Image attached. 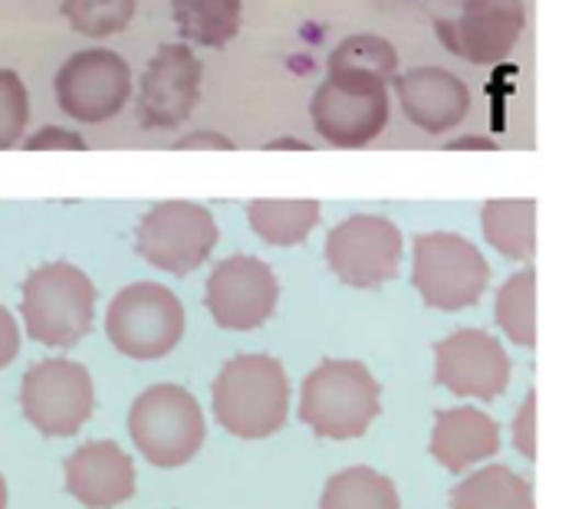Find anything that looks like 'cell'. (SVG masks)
Masks as SVG:
<instances>
[{
  "label": "cell",
  "instance_id": "obj_9",
  "mask_svg": "<svg viewBox=\"0 0 562 509\" xmlns=\"http://www.w3.org/2000/svg\"><path fill=\"white\" fill-rule=\"evenodd\" d=\"M20 408L40 434L72 438L95 411L92 375L79 362L43 359L23 375Z\"/></svg>",
  "mask_w": 562,
  "mask_h": 509
},
{
  "label": "cell",
  "instance_id": "obj_1",
  "mask_svg": "<svg viewBox=\"0 0 562 509\" xmlns=\"http://www.w3.org/2000/svg\"><path fill=\"white\" fill-rule=\"evenodd\" d=\"M214 418L234 438L260 441L283 428L290 408V382L273 355H234L211 388Z\"/></svg>",
  "mask_w": 562,
  "mask_h": 509
},
{
  "label": "cell",
  "instance_id": "obj_20",
  "mask_svg": "<svg viewBox=\"0 0 562 509\" xmlns=\"http://www.w3.org/2000/svg\"><path fill=\"white\" fill-rule=\"evenodd\" d=\"M171 16L184 43L224 49L244 20V0H171Z\"/></svg>",
  "mask_w": 562,
  "mask_h": 509
},
{
  "label": "cell",
  "instance_id": "obj_7",
  "mask_svg": "<svg viewBox=\"0 0 562 509\" xmlns=\"http://www.w3.org/2000/svg\"><path fill=\"white\" fill-rule=\"evenodd\" d=\"M105 336L128 359H165L184 336L181 299L161 283H132L109 303Z\"/></svg>",
  "mask_w": 562,
  "mask_h": 509
},
{
  "label": "cell",
  "instance_id": "obj_4",
  "mask_svg": "<svg viewBox=\"0 0 562 509\" xmlns=\"http://www.w3.org/2000/svg\"><path fill=\"white\" fill-rule=\"evenodd\" d=\"M128 434L155 467H184L204 444V415L181 385H151L128 411Z\"/></svg>",
  "mask_w": 562,
  "mask_h": 509
},
{
  "label": "cell",
  "instance_id": "obj_27",
  "mask_svg": "<svg viewBox=\"0 0 562 509\" xmlns=\"http://www.w3.org/2000/svg\"><path fill=\"white\" fill-rule=\"evenodd\" d=\"M30 118V95L23 79L13 69H0V151L13 148L23 138Z\"/></svg>",
  "mask_w": 562,
  "mask_h": 509
},
{
  "label": "cell",
  "instance_id": "obj_5",
  "mask_svg": "<svg viewBox=\"0 0 562 509\" xmlns=\"http://www.w3.org/2000/svg\"><path fill=\"white\" fill-rule=\"evenodd\" d=\"M412 283L428 306L441 313H458L484 296L491 283V263L468 237L431 230L415 237Z\"/></svg>",
  "mask_w": 562,
  "mask_h": 509
},
{
  "label": "cell",
  "instance_id": "obj_17",
  "mask_svg": "<svg viewBox=\"0 0 562 509\" xmlns=\"http://www.w3.org/2000/svg\"><path fill=\"white\" fill-rule=\"evenodd\" d=\"M66 490L89 509H112L135 494L132 457L112 441H89L66 461Z\"/></svg>",
  "mask_w": 562,
  "mask_h": 509
},
{
  "label": "cell",
  "instance_id": "obj_3",
  "mask_svg": "<svg viewBox=\"0 0 562 509\" xmlns=\"http://www.w3.org/2000/svg\"><path fill=\"white\" fill-rule=\"evenodd\" d=\"M23 326L46 349H72L89 336L95 316V286L72 263H43L23 280Z\"/></svg>",
  "mask_w": 562,
  "mask_h": 509
},
{
  "label": "cell",
  "instance_id": "obj_2",
  "mask_svg": "<svg viewBox=\"0 0 562 509\" xmlns=\"http://www.w3.org/2000/svg\"><path fill=\"white\" fill-rule=\"evenodd\" d=\"M382 415V388L362 362L326 359L306 382L300 398V421L319 438L352 441L362 438Z\"/></svg>",
  "mask_w": 562,
  "mask_h": 509
},
{
  "label": "cell",
  "instance_id": "obj_33",
  "mask_svg": "<svg viewBox=\"0 0 562 509\" xmlns=\"http://www.w3.org/2000/svg\"><path fill=\"white\" fill-rule=\"evenodd\" d=\"M263 148H270V151H273V148H300V151H306L310 145H306L303 138H270Z\"/></svg>",
  "mask_w": 562,
  "mask_h": 509
},
{
  "label": "cell",
  "instance_id": "obj_26",
  "mask_svg": "<svg viewBox=\"0 0 562 509\" xmlns=\"http://www.w3.org/2000/svg\"><path fill=\"white\" fill-rule=\"evenodd\" d=\"M135 7H138L135 0H63L59 13L76 33L89 39H102L122 33L132 23Z\"/></svg>",
  "mask_w": 562,
  "mask_h": 509
},
{
  "label": "cell",
  "instance_id": "obj_30",
  "mask_svg": "<svg viewBox=\"0 0 562 509\" xmlns=\"http://www.w3.org/2000/svg\"><path fill=\"white\" fill-rule=\"evenodd\" d=\"M533 408H537V395L530 392L527 401H524V411L517 418V444L524 451V457L537 461V444H533Z\"/></svg>",
  "mask_w": 562,
  "mask_h": 509
},
{
  "label": "cell",
  "instance_id": "obj_29",
  "mask_svg": "<svg viewBox=\"0 0 562 509\" xmlns=\"http://www.w3.org/2000/svg\"><path fill=\"white\" fill-rule=\"evenodd\" d=\"M20 352V329L16 319L10 316V309L0 306V369H7Z\"/></svg>",
  "mask_w": 562,
  "mask_h": 509
},
{
  "label": "cell",
  "instance_id": "obj_15",
  "mask_svg": "<svg viewBox=\"0 0 562 509\" xmlns=\"http://www.w3.org/2000/svg\"><path fill=\"white\" fill-rule=\"evenodd\" d=\"M524 26V0H464L458 16L438 20V36L454 56L477 66H491L514 53Z\"/></svg>",
  "mask_w": 562,
  "mask_h": 509
},
{
  "label": "cell",
  "instance_id": "obj_10",
  "mask_svg": "<svg viewBox=\"0 0 562 509\" xmlns=\"http://www.w3.org/2000/svg\"><path fill=\"white\" fill-rule=\"evenodd\" d=\"M56 105L63 115L82 125H102L122 112L132 95V69L128 63L105 46L72 53L53 79Z\"/></svg>",
  "mask_w": 562,
  "mask_h": 509
},
{
  "label": "cell",
  "instance_id": "obj_14",
  "mask_svg": "<svg viewBox=\"0 0 562 509\" xmlns=\"http://www.w3.org/2000/svg\"><path fill=\"white\" fill-rule=\"evenodd\" d=\"M435 378L458 398L494 401L507 392L514 365L504 346L484 329H458L435 349Z\"/></svg>",
  "mask_w": 562,
  "mask_h": 509
},
{
  "label": "cell",
  "instance_id": "obj_25",
  "mask_svg": "<svg viewBox=\"0 0 562 509\" xmlns=\"http://www.w3.org/2000/svg\"><path fill=\"white\" fill-rule=\"evenodd\" d=\"M497 323L510 342L533 349L537 346V273L527 267L514 273L497 293Z\"/></svg>",
  "mask_w": 562,
  "mask_h": 509
},
{
  "label": "cell",
  "instance_id": "obj_8",
  "mask_svg": "<svg viewBox=\"0 0 562 509\" xmlns=\"http://www.w3.org/2000/svg\"><path fill=\"white\" fill-rule=\"evenodd\" d=\"M217 247V224L204 204L194 201H161L155 204L135 230V250L151 267L188 276L207 263Z\"/></svg>",
  "mask_w": 562,
  "mask_h": 509
},
{
  "label": "cell",
  "instance_id": "obj_23",
  "mask_svg": "<svg viewBox=\"0 0 562 509\" xmlns=\"http://www.w3.org/2000/svg\"><path fill=\"white\" fill-rule=\"evenodd\" d=\"M319 509H402V504L389 477L372 467H349L326 484Z\"/></svg>",
  "mask_w": 562,
  "mask_h": 509
},
{
  "label": "cell",
  "instance_id": "obj_18",
  "mask_svg": "<svg viewBox=\"0 0 562 509\" xmlns=\"http://www.w3.org/2000/svg\"><path fill=\"white\" fill-rule=\"evenodd\" d=\"M497 451H501V428L491 415L471 405L438 411L431 454L441 467H448L451 474H464L468 467L494 457Z\"/></svg>",
  "mask_w": 562,
  "mask_h": 509
},
{
  "label": "cell",
  "instance_id": "obj_16",
  "mask_svg": "<svg viewBox=\"0 0 562 509\" xmlns=\"http://www.w3.org/2000/svg\"><path fill=\"white\" fill-rule=\"evenodd\" d=\"M395 92L405 118L431 135L458 128L471 112L468 82L441 66H418L405 76H395Z\"/></svg>",
  "mask_w": 562,
  "mask_h": 509
},
{
  "label": "cell",
  "instance_id": "obj_28",
  "mask_svg": "<svg viewBox=\"0 0 562 509\" xmlns=\"http://www.w3.org/2000/svg\"><path fill=\"white\" fill-rule=\"evenodd\" d=\"M26 151H53V148H63V151H82L86 148V138L69 132V128H59V125H46L40 132H33L26 142H23Z\"/></svg>",
  "mask_w": 562,
  "mask_h": 509
},
{
  "label": "cell",
  "instance_id": "obj_11",
  "mask_svg": "<svg viewBox=\"0 0 562 509\" xmlns=\"http://www.w3.org/2000/svg\"><path fill=\"white\" fill-rule=\"evenodd\" d=\"M402 230L382 214H352L326 237L329 270L356 290H379L395 280L402 267Z\"/></svg>",
  "mask_w": 562,
  "mask_h": 509
},
{
  "label": "cell",
  "instance_id": "obj_13",
  "mask_svg": "<svg viewBox=\"0 0 562 509\" xmlns=\"http://www.w3.org/2000/svg\"><path fill=\"white\" fill-rule=\"evenodd\" d=\"M280 299V283L277 273L260 260V257H227L221 260L204 290V303L221 329L231 332H250L260 329Z\"/></svg>",
  "mask_w": 562,
  "mask_h": 509
},
{
  "label": "cell",
  "instance_id": "obj_31",
  "mask_svg": "<svg viewBox=\"0 0 562 509\" xmlns=\"http://www.w3.org/2000/svg\"><path fill=\"white\" fill-rule=\"evenodd\" d=\"M175 148H178V151H191V148H224V151H231V148H237V145H234L227 135H221V132H191V135L178 138Z\"/></svg>",
  "mask_w": 562,
  "mask_h": 509
},
{
  "label": "cell",
  "instance_id": "obj_6",
  "mask_svg": "<svg viewBox=\"0 0 562 509\" xmlns=\"http://www.w3.org/2000/svg\"><path fill=\"white\" fill-rule=\"evenodd\" d=\"M310 118L326 145L366 148L389 125V82L356 72H329L313 92Z\"/></svg>",
  "mask_w": 562,
  "mask_h": 509
},
{
  "label": "cell",
  "instance_id": "obj_12",
  "mask_svg": "<svg viewBox=\"0 0 562 509\" xmlns=\"http://www.w3.org/2000/svg\"><path fill=\"white\" fill-rule=\"evenodd\" d=\"M204 66L191 43H161L138 79L135 115L148 132H168L184 125L201 102Z\"/></svg>",
  "mask_w": 562,
  "mask_h": 509
},
{
  "label": "cell",
  "instance_id": "obj_34",
  "mask_svg": "<svg viewBox=\"0 0 562 509\" xmlns=\"http://www.w3.org/2000/svg\"><path fill=\"white\" fill-rule=\"evenodd\" d=\"M0 509H7V484H3V477H0Z\"/></svg>",
  "mask_w": 562,
  "mask_h": 509
},
{
  "label": "cell",
  "instance_id": "obj_32",
  "mask_svg": "<svg viewBox=\"0 0 562 509\" xmlns=\"http://www.w3.org/2000/svg\"><path fill=\"white\" fill-rule=\"evenodd\" d=\"M448 151H458V148H484V151H494L497 145L491 138H477V135H468V138H454L451 145H445Z\"/></svg>",
  "mask_w": 562,
  "mask_h": 509
},
{
  "label": "cell",
  "instance_id": "obj_19",
  "mask_svg": "<svg viewBox=\"0 0 562 509\" xmlns=\"http://www.w3.org/2000/svg\"><path fill=\"white\" fill-rule=\"evenodd\" d=\"M481 230L487 244L510 260H533L537 253V201L533 197H497L481 211Z\"/></svg>",
  "mask_w": 562,
  "mask_h": 509
},
{
  "label": "cell",
  "instance_id": "obj_22",
  "mask_svg": "<svg viewBox=\"0 0 562 509\" xmlns=\"http://www.w3.org/2000/svg\"><path fill=\"white\" fill-rule=\"evenodd\" d=\"M319 201L300 197V201H250L247 204V220L254 234L273 247H293L303 244L313 227L319 224Z\"/></svg>",
  "mask_w": 562,
  "mask_h": 509
},
{
  "label": "cell",
  "instance_id": "obj_21",
  "mask_svg": "<svg viewBox=\"0 0 562 509\" xmlns=\"http://www.w3.org/2000/svg\"><path fill=\"white\" fill-rule=\"evenodd\" d=\"M454 509H537L533 507V487L527 477L514 474L504 464L484 467L458 484L451 494Z\"/></svg>",
  "mask_w": 562,
  "mask_h": 509
},
{
  "label": "cell",
  "instance_id": "obj_24",
  "mask_svg": "<svg viewBox=\"0 0 562 509\" xmlns=\"http://www.w3.org/2000/svg\"><path fill=\"white\" fill-rule=\"evenodd\" d=\"M329 72H356V76L392 82L398 72V49L379 33H356L346 36L329 53Z\"/></svg>",
  "mask_w": 562,
  "mask_h": 509
}]
</instances>
